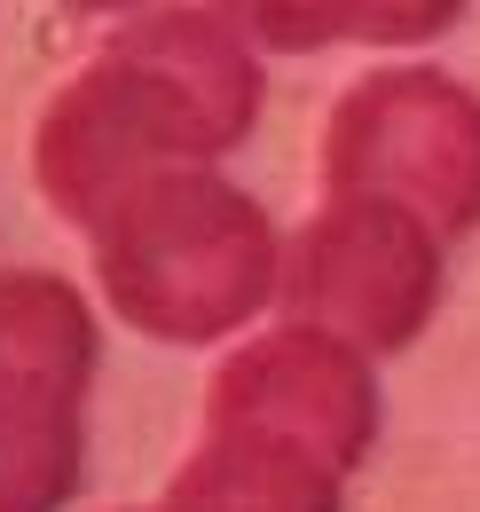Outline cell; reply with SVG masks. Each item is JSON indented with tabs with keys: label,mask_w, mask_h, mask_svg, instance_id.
Instances as JSON below:
<instances>
[{
	"label": "cell",
	"mask_w": 480,
	"mask_h": 512,
	"mask_svg": "<svg viewBox=\"0 0 480 512\" xmlns=\"http://www.w3.org/2000/svg\"><path fill=\"white\" fill-rule=\"evenodd\" d=\"M87 237L103 300L166 347L229 339L284 284V245L268 213L221 174H205V158L142 174L87 221Z\"/></svg>",
	"instance_id": "2"
},
{
	"label": "cell",
	"mask_w": 480,
	"mask_h": 512,
	"mask_svg": "<svg viewBox=\"0 0 480 512\" xmlns=\"http://www.w3.org/2000/svg\"><path fill=\"white\" fill-rule=\"evenodd\" d=\"M276 56H307L331 40H370V48H418L465 16V0H213Z\"/></svg>",
	"instance_id": "8"
},
{
	"label": "cell",
	"mask_w": 480,
	"mask_h": 512,
	"mask_svg": "<svg viewBox=\"0 0 480 512\" xmlns=\"http://www.w3.org/2000/svg\"><path fill=\"white\" fill-rule=\"evenodd\" d=\"M205 418H244V426H276L292 442H315L355 473L378 442V379L362 363L355 339L323 331V323H284L268 339L237 347L213 371Z\"/></svg>",
	"instance_id": "6"
},
{
	"label": "cell",
	"mask_w": 480,
	"mask_h": 512,
	"mask_svg": "<svg viewBox=\"0 0 480 512\" xmlns=\"http://www.w3.org/2000/svg\"><path fill=\"white\" fill-rule=\"evenodd\" d=\"M71 8H134V0H71Z\"/></svg>",
	"instance_id": "9"
},
{
	"label": "cell",
	"mask_w": 480,
	"mask_h": 512,
	"mask_svg": "<svg viewBox=\"0 0 480 512\" xmlns=\"http://www.w3.org/2000/svg\"><path fill=\"white\" fill-rule=\"evenodd\" d=\"M323 190L394 197L441 237L480 229V95L441 71H370L331 111Z\"/></svg>",
	"instance_id": "4"
},
{
	"label": "cell",
	"mask_w": 480,
	"mask_h": 512,
	"mask_svg": "<svg viewBox=\"0 0 480 512\" xmlns=\"http://www.w3.org/2000/svg\"><path fill=\"white\" fill-rule=\"evenodd\" d=\"M252 111H260V64L205 8H158L48 103L32 166L48 205L87 229L142 174L237 150L252 134Z\"/></svg>",
	"instance_id": "1"
},
{
	"label": "cell",
	"mask_w": 480,
	"mask_h": 512,
	"mask_svg": "<svg viewBox=\"0 0 480 512\" xmlns=\"http://www.w3.org/2000/svg\"><path fill=\"white\" fill-rule=\"evenodd\" d=\"M339 481L347 465L315 442L244 418H205V442L174 473L166 512H339Z\"/></svg>",
	"instance_id": "7"
},
{
	"label": "cell",
	"mask_w": 480,
	"mask_h": 512,
	"mask_svg": "<svg viewBox=\"0 0 480 512\" xmlns=\"http://www.w3.org/2000/svg\"><path fill=\"white\" fill-rule=\"evenodd\" d=\"M292 308L362 355L410 347L441 300V229L394 197H331L292 245Z\"/></svg>",
	"instance_id": "5"
},
{
	"label": "cell",
	"mask_w": 480,
	"mask_h": 512,
	"mask_svg": "<svg viewBox=\"0 0 480 512\" xmlns=\"http://www.w3.org/2000/svg\"><path fill=\"white\" fill-rule=\"evenodd\" d=\"M95 316L48 268H0V512H63L87 473Z\"/></svg>",
	"instance_id": "3"
}]
</instances>
